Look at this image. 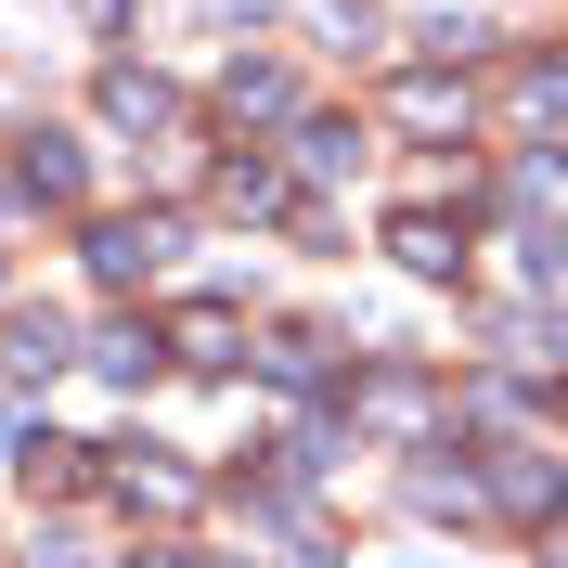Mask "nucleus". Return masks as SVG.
<instances>
[{
  "instance_id": "nucleus-4",
  "label": "nucleus",
  "mask_w": 568,
  "mask_h": 568,
  "mask_svg": "<svg viewBox=\"0 0 568 568\" xmlns=\"http://www.w3.org/2000/svg\"><path fill=\"white\" fill-rule=\"evenodd\" d=\"M78 181H91V155H78L65 130H27V155H13V194H27V207H78Z\"/></svg>"
},
{
  "instance_id": "nucleus-13",
  "label": "nucleus",
  "mask_w": 568,
  "mask_h": 568,
  "mask_svg": "<svg viewBox=\"0 0 568 568\" xmlns=\"http://www.w3.org/2000/svg\"><path fill=\"white\" fill-rule=\"evenodd\" d=\"M297 169H311V181L362 169V130H349V116H297Z\"/></svg>"
},
{
  "instance_id": "nucleus-5",
  "label": "nucleus",
  "mask_w": 568,
  "mask_h": 568,
  "mask_svg": "<svg viewBox=\"0 0 568 568\" xmlns=\"http://www.w3.org/2000/svg\"><path fill=\"white\" fill-rule=\"evenodd\" d=\"M388 258H400L414 284H453V272H465V233H453L439 207H400V220H388Z\"/></svg>"
},
{
  "instance_id": "nucleus-19",
  "label": "nucleus",
  "mask_w": 568,
  "mask_h": 568,
  "mask_svg": "<svg viewBox=\"0 0 568 568\" xmlns=\"http://www.w3.org/2000/svg\"><path fill=\"white\" fill-rule=\"evenodd\" d=\"M27 568H91V556H78V542H39V556H27Z\"/></svg>"
},
{
  "instance_id": "nucleus-17",
  "label": "nucleus",
  "mask_w": 568,
  "mask_h": 568,
  "mask_svg": "<svg viewBox=\"0 0 568 568\" xmlns=\"http://www.w3.org/2000/svg\"><path fill=\"white\" fill-rule=\"evenodd\" d=\"M414 504L426 517H478V478H465V465H414Z\"/></svg>"
},
{
  "instance_id": "nucleus-2",
  "label": "nucleus",
  "mask_w": 568,
  "mask_h": 568,
  "mask_svg": "<svg viewBox=\"0 0 568 568\" xmlns=\"http://www.w3.org/2000/svg\"><path fill=\"white\" fill-rule=\"evenodd\" d=\"M349 426H375V439H426V426H439V388H426L414 362H375V375L349 388Z\"/></svg>"
},
{
  "instance_id": "nucleus-20",
  "label": "nucleus",
  "mask_w": 568,
  "mask_h": 568,
  "mask_svg": "<svg viewBox=\"0 0 568 568\" xmlns=\"http://www.w3.org/2000/svg\"><path fill=\"white\" fill-rule=\"evenodd\" d=\"M91 13H104V27H116V13H130V0H91Z\"/></svg>"
},
{
  "instance_id": "nucleus-7",
  "label": "nucleus",
  "mask_w": 568,
  "mask_h": 568,
  "mask_svg": "<svg viewBox=\"0 0 568 568\" xmlns=\"http://www.w3.org/2000/svg\"><path fill=\"white\" fill-rule=\"evenodd\" d=\"M169 362H194V375H220V362H246V323L220 311V297H194V311H169Z\"/></svg>"
},
{
  "instance_id": "nucleus-6",
  "label": "nucleus",
  "mask_w": 568,
  "mask_h": 568,
  "mask_svg": "<svg viewBox=\"0 0 568 568\" xmlns=\"http://www.w3.org/2000/svg\"><path fill=\"white\" fill-rule=\"evenodd\" d=\"M104 491L130 504V517H181V504H194V465H155V453H116V465H104Z\"/></svg>"
},
{
  "instance_id": "nucleus-1",
  "label": "nucleus",
  "mask_w": 568,
  "mask_h": 568,
  "mask_svg": "<svg viewBox=\"0 0 568 568\" xmlns=\"http://www.w3.org/2000/svg\"><path fill=\"white\" fill-rule=\"evenodd\" d=\"M181 258V220L169 207H116V220H91V272L104 284H155Z\"/></svg>"
},
{
  "instance_id": "nucleus-11",
  "label": "nucleus",
  "mask_w": 568,
  "mask_h": 568,
  "mask_svg": "<svg viewBox=\"0 0 568 568\" xmlns=\"http://www.w3.org/2000/svg\"><path fill=\"white\" fill-rule=\"evenodd\" d=\"M258 375H272V388H323L336 362H323V336H311V323H272V336H258Z\"/></svg>"
},
{
  "instance_id": "nucleus-21",
  "label": "nucleus",
  "mask_w": 568,
  "mask_h": 568,
  "mask_svg": "<svg viewBox=\"0 0 568 568\" xmlns=\"http://www.w3.org/2000/svg\"><path fill=\"white\" fill-rule=\"evenodd\" d=\"M130 568H181V556H130Z\"/></svg>"
},
{
  "instance_id": "nucleus-3",
  "label": "nucleus",
  "mask_w": 568,
  "mask_h": 568,
  "mask_svg": "<svg viewBox=\"0 0 568 568\" xmlns=\"http://www.w3.org/2000/svg\"><path fill=\"white\" fill-rule=\"evenodd\" d=\"M388 116H400V130H426V142H465V130H478V91H465L453 65H414V78L388 91Z\"/></svg>"
},
{
  "instance_id": "nucleus-12",
  "label": "nucleus",
  "mask_w": 568,
  "mask_h": 568,
  "mask_svg": "<svg viewBox=\"0 0 568 568\" xmlns=\"http://www.w3.org/2000/svg\"><path fill=\"white\" fill-rule=\"evenodd\" d=\"M220 116H233V130H246V116H297V78L284 65H233L220 78Z\"/></svg>"
},
{
  "instance_id": "nucleus-15",
  "label": "nucleus",
  "mask_w": 568,
  "mask_h": 568,
  "mask_svg": "<svg viewBox=\"0 0 568 568\" xmlns=\"http://www.w3.org/2000/svg\"><path fill=\"white\" fill-rule=\"evenodd\" d=\"M220 207H233V220H272L284 207V169H272V155H233V169H220Z\"/></svg>"
},
{
  "instance_id": "nucleus-14",
  "label": "nucleus",
  "mask_w": 568,
  "mask_h": 568,
  "mask_svg": "<svg viewBox=\"0 0 568 568\" xmlns=\"http://www.w3.org/2000/svg\"><path fill=\"white\" fill-rule=\"evenodd\" d=\"M65 362H78L65 323H52V311H13V375H65Z\"/></svg>"
},
{
  "instance_id": "nucleus-18",
  "label": "nucleus",
  "mask_w": 568,
  "mask_h": 568,
  "mask_svg": "<svg viewBox=\"0 0 568 568\" xmlns=\"http://www.w3.org/2000/svg\"><path fill=\"white\" fill-rule=\"evenodd\" d=\"M517 207H568V155H530L517 169Z\"/></svg>"
},
{
  "instance_id": "nucleus-10",
  "label": "nucleus",
  "mask_w": 568,
  "mask_h": 568,
  "mask_svg": "<svg viewBox=\"0 0 568 568\" xmlns=\"http://www.w3.org/2000/svg\"><path fill=\"white\" fill-rule=\"evenodd\" d=\"M13 478H27V491H91L104 465H91V439H52V426H39V439H13Z\"/></svg>"
},
{
  "instance_id": "nucleus-16",
  "label": "nucleus",
  "mask_w": 568,
  "mask_h": 568,
  "mask_svg": "<svg viewBox=\"0 0 568 568\" xmlns=\"http://www.w3.org/2000/svg\"><path fill=\"white\" fill-rule=\"evenodd\" d=\"M491 491L517 504V517H542V504H556V465H542V453H504V465H491Z\"/></svg>"
},
{
  "instance_id": "nucleus-8",
  "label": "nucleus",
  "mask_w": 568,
  "mask_h": 568,
  "mask_svg": "<svg viewBox=\"0 0 568 568\" xmlns=\"http://www.w3.org/2000/svg\"><path fill=\"white\" fill-rule=\"evenodd\" d=\"M91 375H104V388H142V375H155V362H169V323H104V336H91Z\"/></svg>"
},
{
  "instance_id": "nucleus-9",
  "label": "nucleus",
  "mask_w": 568,
  "mask_h": 568,
  "mask_svg": "<svg viewBox=\"0 0 568 568\" xmlns=\"http://www.w3.org/2000/svg\"><path fill=\"white\" fill-rule=\"evenodd\" d=\"M104 130H181V91L142 65H104Z\"/></svg>"
}]
</instances>
